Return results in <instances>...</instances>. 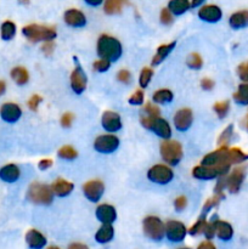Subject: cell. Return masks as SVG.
<instances>
[{
    "label": "cell",
    "instance_id": "cell-57",
    "mask_svg": "<svg viewBox=\"0 0 248 249\" xmlns=\"http://www.w3.org/2000/svg\"><path fill=\"white\" fill-rule=\"evenodd\" d=\"M6 91V84H5L4 80H0V96L5 94Z\"/></svg>",
    "mask_w": 248,
    "mask_h": 249
},
{
    "label": "cell",
    "instance_id": "cell-10",
    "mask_svg": "<svg viewBox=\"0 0 248 249\" xmlns=\"http://www.w3.org/2000/svg\"><path fill=\"white\" fill-rule=\"evenodd\" d=\"M186 226L182 223H180V221L170 220L165 225V236H167V238L170 242H182L185 237H186Z\"/></svg>",
    "mask_w": 248,
    "mask_h": 249
},
{
    "label": "cell",
    "instance_id": "cell-21",
    "mask_svg": "<svg viewBox=\"0 0 248 249\" xmlns=\"http://www.w3.org/2000/svg\"><path fill=\"white\" fill-rule=\"evenodd\" d=\"M26 243L31 249H43L48 243V241L40 231L32 229V230L27 231Z\"/></svg>",
    "mask_w": 248,
    "mask_h": 249
},
{
    "label": "cell",
    "instance_id": "cell-14",
    "mask_svg": "<svg viewBox=\"0 0 248 249\" xmlns=\"http://www.w3.org/2000/svg\"><path fill=\"white\" fill-rule=\"evenodd\" d=\"M22 116V109L14 102H6L0 107V117L6 123H16Z\"/></svg>",
    "mask_w": 248,
    "mask_h": 249
},
{
    "label": "cell",
    "instance_id": "cell-30",
    "mask_svg": "<svg viewBox=\"0 0 248 249\" xmlns=\"http://www.w3.org/2000/svg\"><path fill=\"white\" fill-rule=\"evenodd\" d=\"M247 160L248 155L243 152L241 148H229V162H230L231 164H241V163L246 162Z\"/></svg>",
    "mask_w": 248,
    "mask_h": 249
},
{
    "label": "cell",
    "instance_id": "cell-50",
    "mask_svg": "<svg viewBox=\"0 0 248 249\" xmlns=\"http://www.w3.org/2000/svg\"><path fill=\"white\" fill-rule=\"evenodd\" d=\"M117 78H118L119 82L128 84L130 82V73H129L128 70H121L118 72V74H117Z\"/></svg>",
    "mask_w": 248,
    "mask_h": 249
},
{
    "label": "cell",
    "instance_id": "cell-49",
    "mask_svg": "<svg viewBox=\"0 0 248 249\" xmlns=\"http://www.w3.org/2000/svg\"><path fill=\"white\" fill-rule=\"evenodd\" d=\"M187 204V199L185 196H179L177 198H175L174 201V207L177 212H181L182 209H185Z\"/></svg>",
    "mask_w": 248,
    "mask_h": 249
},
{
    "label": "cell",
    "instance_id": "cell-26",
    "mask_svg": "<svg viewBox=\"0 0 248 249\" xmlns=\"http://www.w3.org/2000/svg\"><path fill=\"white\" fill-rule=\"evenodd\" d=\"M114 236V229L112 225H102L101 228L97 230V232L95 233V240L96 242H99L100 245H105V243H108L113 240Z\"/></svg>",
    "mask_w": 248,
    "mask_h": 249
},
{
    "label": "cell",
    "instance_id": "cell-13",
    "mask_svg": "<svg viewBox=\"0 0 248 249\" xmlns=\"http://www.w3.org/2000/svg\"><path fill=\"white\" fill-rule=\"evenodd\" d=\"M105 191L104 182L100 180H90L83 185V192L90 202H99Z\"/></svg>",
    "mask_w": 248,
    "mask_h": 249
},
{
    "label": "cell",
    "instance_id": "cell-9",
    "mask_svg": "<svg viewBox=\"0 0 248 249\" xmlns=\"http://www.w3.org/2000/svg\"><path fill=\"white\" fill-rule=\"evenodd\" d=\"M147 178L150 181L156 182L159 185H167L174 178V173L168 165L164 164H156L150 168L147 173Z\"/></svg>",
    "mask_w": 248,
    "mask_h": 249
},
{
    "label": "cell",
    "instance_id": "cell-48",
    "mask_svg": "<svg viewBox=\"0 0 248 249\" xmlns=\"http://www.w3.org/2000/svg\"><path fill=\"white\" fill-rule=\"evenodd\" d=\"M41 100L43 99H41V96H39V95H33V96L29 99L28 107L32 109V111H36L39 107V104L41 102Z\"/></svg>",
    "mask_w": 248,
    "mask_h": 249
},
{
    "label": "cell",
    "instance_id": "cell-29",
    "mask_svg": "<svg viewBox=\"0 0 248 249\" xmlns=\"http://www.w3.org/2000/svg\"><path fill=\"white\" fill-rule=\"evenodd\" d=\"M11 78L14 82L18 85H24L29 80V73L24 67H15L11 71Z\"/></svg>",
    "mask_w": 248,
    "mask_h": 249
},
{
    "label": "cell",
    "instance_id": "cell-11",
    "mask_svg": "<svg viewBox=\"0 0 248 249\" xmlns=\"http://www.w3.org/2000/svg\"><path fill=\"white\" fill-rule=\"evenodd\" d=\"M119 139L114 135H100L95 139L94 148L100 153H112L118 148Z\"/></svg>",
    "mask_w": 248,
    "mask_h": 249
},
{
    "label": "cell",
    "instance_id": "cell-7",
    "mask_svg": "<svg viewBox=\"0 0 248 249\" xmlns=\"http://www.w3.org/2000/svg\"><path fill=\"white\" fill-rule=\"evenodd\" d=\"M231 165H220V167H204V165H197L192 170L194 178L199 180H212L218 177H225L230 170Z\"/></svg>",
    "mask_w": 248,
    "mask_h": 249
},
{
    "label": "cell",
    "instance_id": "cell-51",
    "mask_svg": "<svg viewBox=\"0 0 248 249\" xmlns=\"http://www.w3.org/2000/svg\"><path fill=\"white\" fill-rule=\"evenodd\" d=\"M73 114L72 113H65L62 117H61V124H62V126H65V128H68V126H71V124H72L73 122Z\"/></svg>",
    "mask_w": 248,
    "mask_h": 249
},
{
    "label": "cell",
    "instance_id": "cell-34",
    "mask_svg": "<svg viewBox=\"0 0 248 249\" xmlns=\"http://www.w3.org/2000/svg\"><path fill=\"white\" fill-rule=\"evenodd\" d=\"M207 225V220H206V214H202L201 216H199L198 220L196 221V223L194 224V225L190 228L189 230V233L191 236H197L199 235V233H202L204 231V228H206Z\"/></svg>",
    "mask_w": 248,
    "mask_h": 249
},
{
    "label": "cell",
    "instance_id": "cell-52",
    "mask_svg": "<svg viewBox=\"0 0 248 249\" xmlns=\"http://www.w3.org/2000/svg\"><path fill=\"white\" fill-rule=\"evenodd\" d=\"M201 87L204 90H212L214 88V82L212 79H209V78H204L201 82Z\"/></svg>",
    "mask_w": 248,
    "mask_h": 249
},
{
    "label": "cell",
    "instance_id": "cell-35",
    "mask_svg": "<svg viewBox=\"0 0 248 249\" xmlns=\"http://www.w3.org/2000/svg\"><path fill=\"white\" fill-rule=\"evenodd\" d=\"M122 5H123V2L118 1V0H108V1L105 2L104 10L108 15L119 14L122 10Z\"/></svg>",
    "mask_w": 248,
    "mask_h": 249
},
{
    "label": "cell",
    "instance_id": "cell-27",
    "mask_svg": "<svg viewBox=\"0 0 248 249\" xmlns=\"http://www.w3.org/2000/svg\"><path fill=\"white\" fill-rule=\"evenodd\" d=\"M175 44L177 43H175V41H173V43L163 44V45L158 46L157 53H156V55L153 56V58H152V66L159 65L163 60H165V58H167V56L169 55V53L173 51V49L175 48Z\"/></svg>",
    "mask_w": 248,
    "mask_h": 249
},
{
    "label": "cell",
    "instance_id": "cell-31",
    "mask_svg": "<svg viewBox=\"0 0 248 249\" xmlns=\"http://www.w3.org/2000/svg\"><path fill=\"white\" fill-rule=\"evenodd\" d=\"M16 34V24L11 21H5L0 27V36L2 40H11Z\"/></svg>",
    "mask_w": 248,
    "mask_h": 249
},
{
    "label": "cell",
    "instance_id": "cell-45",
    "mask_svg": "<svg viewBox=\"0 0 248 249\" xmlns=\"http://www.w3.org/2000/svg\"><path fill=\"white\" fill-rule=\"evenodd\" d=\"M142 102H143L142 90H136V91L129 97V104L130 105H142Z\"/></svg>",
    "mask_w": 248,
    "mask_h": 249
},
{
    "label": "cell",
    "instance_id": "cell-32",
    "mask_svg": "<svg viewBox=\"0 0 248 249\" xmlns=\"http://www.w3.org/2000/svg\"><path fill=\"white\" fill-rule=\"evenodd\" d=\"M152 99L157 104L164 105L172 102L173 99H174V95H173V92L169 89H159L153 94Z\"/></svg>",
    "mask_w": 248,
    "mask_h": 249
},
{
    "label": "cell",
    "instance_id": "cell-24",
    "mask_svg": "<svg viewBox=\"0 0 248 249\" xmlns=\"http://www.w3.org/2000/svg\"><path fill=\"white\" fill-rule=\"evenodd\" d=\"M215 224V235L221 241H230L233 236V229L228 221L214 220Z\"/></svg>",
    "mask_w": 248,
    "mask_h": 249
},
{
    "label": "cell",
    "instance_id": "cell-17",
    "mask_svg": "<svg viewBox=\"0 0 248 249\" xmlns=\"http://www.w3.org/2000/svg\"><path fill=\"white\" fill-rule=\"evenodd\" d=\"M192 121H194V114L190 108L179 109L174 116V125L180 131L187 130L191 126Z\"/></svg>",
    "mask_w": 248,
    "mask_h": 249
},
{
    "label": "cell",
    "instance_id": "cell-33",
    "mask_svg": "<svg viewBox=\"0 0 248 249\" xmlns=\"http://www.w3.org/2000/svg\"><path fill=\"white\" fill-rule=\"evenodd\" d=\"M233 100L240 105H248V83H242L233 94Z\"/></svg>",
    "mask_w": 248,
    "mask_h": 249
},
{
    "label": "cell",
    "instance_id": "cell-18",
    "mask_svg": "<svg viewBox=\"0 0 248 249\" xmlns=\"http://www.w3.org/2000/svg\"><path fill=\"white\" fill-rule=\"evenodd\" d=\"M96 218L102 225H112L117 219V211L111 204H100L96 208Z\"/></svg>",
    "mask_w": 248,
    "mask_h": 249
},
{
    "label": "cell",
    "instance_id": "cell-1",
    "mask_svg": "<svg viewBox=\"0 0 248 249\" xmlns=\"http://www.w3.org/2000/svg\"><path fill=\"white\" fill-rule=\"evenodd\" d=\"M122 44L113 36L102 34L97 40V53L104 60L114 62L122 56Z\"/></svg>",
    "mask_w": 248,
    "mask_h": 249
},
{
    "label": "cell",
    "instance_id": "cell-23",
    "mask_svg": "<svg viewBox=\"0 0 248 249\" xmlns=\"http://www.w3.org/2000/svg\"><path fill=\"white\" fill-rule=\"evenodd\" d=\"M19 175H21V172L16 164H6L0 169V179L4 182H9V184L16 182L19 179Z\"/></svg>",
    "mask_w": 248,
    "mask_h": 249
},
{
    "label": "cell",
    "instance_id": "cell-40",
    "mask_svg": "<svg viewBox=\"0 0 248 249\" xmlns=\"http://www.w3.org/2000/svg\"><path fill=\"white\" fill-rule=\"evenodd\" d=\"M186 65L189 66L190 68H192V70H199V68L203 66V60H202V57L198 53H194L187 57Z\"/></svg>",
    "mask_w": 248,
    "mask_h": 249
},
{
    "label": "cell",
    "instance_id": "cell-16",
    "mask_svg": "<svg viewBox=\"0 0 248 249\" xmlns=\"http://www.w3.org/2000/svg\"><path fill=\"white\" fill-rule=\"evenodd\" d=\"M101 123L105 130L109 131V133H116V131L121 130L122 128L121 116H119L117 112L113 111L104 112L101 118Z\"/></svg>",
    "mask_w": 248,
    "mask_h": 249
},
{
    "label": "cell",
    "instance_id": "cell-56",
    "mask_svg": "<svg viewBox=\"0 0 248 249\" xmlns=\"http://www.w3.org/2000/svg\"><path fill=\"white\" fill-rule=\"evenodd\" d=\"M68 249H89V247L85 245H83V243H72V245H70V247H68Z\"/></svg>",
    "mask_w": 248,
    "mask_h": 249
},
{
    "label": "cell",
    "instance_id": "cell-28",
    "mask_svg": "<svg viewBox=\"0 0 248 249\" xmlns=\"http://www.w3.org/2000/svg\"><path fill=\"white\" fill-rule=\"evenodd\" d=\"M190 2L187 0H172L168 2V10L174 15H182L190 9Z\"/></svg>",
    "mask_w": 248,
    "mask_h": 249
},
{
    "label": "cell",
    "instance_id": "cell-22",
    "mask_svg": "<svg viewBox=\"0 0 248 249\" xmlns=\"http://www.w3.org/2000/svg\"><path fill=\"white\" fill-rule=\"evenodd\" d=\"M73 189H74V186H73L72 182L65 179H57L51 184V191L55 196L58 197L68 196L73 191Z\"/></svg>",
    "mask_w": 248,
    "mask_h": 249
},
{
    "label": "cell",
    "instance_id": "cell-8",
    "mask_svg": "<svg viewBox=\"0 0 248 249\" xmlns=\"http://www.w3.org/2000/svg\"><path fill=\"white\" fill-rule=\"evenodd\" d=\"M201 165L204 167H220V165H231L229 162V148L228 146L219 147L218 150L208 153L202 160Z\"/></svg>",
    "mask_w": 248,
    "mask_h": 249
},
{
    "label": "cell",
    "instance_id": "cell-54",
    "mask_svg": "<svg viewBox=\"0 0 248 249\" xmlns=\"http://www.w3.org/2000/svg\"><path fill=\"white\" fill-rule=\"evenodd\" d=\"M53 48H55V44H53V41H48V43H44L43 45V51L46 53V55H50L51 53L53 51Z\"/></svg>",
    "mask_w": 248,
    "mask_h": 249
},
{
    "label": "cell",
    "instance_id": "cell-4",
    "mask_svg": "<svg viewBox=\"0 0 248 249\" xmlns=\"http://www.w3.org/2000/svg\"><path fill=\"white\" fill-rule=\"evenodd\" d=\"M160 156L163 160L170 165H177L181 160L182 155V146L181 143L175 140H167L160 143Z\"/></svg>",
    "mask_w": 248,
    "mask_h": 249
},
{
    "label": "cell",
    "instance_id": "cell-39",
    "mask_svg": "<svg viewBox=\"0 0 248 249\" xmlns=\"http://www.w3.org/2000/svg\"><path fill=\"white\" fill-rule=\"evenodd\" d=\"M214 112L218 114L219 118H225L226 114H228L229 109H230V102L229 101H220L214 104L213 106Z\"/></svg>",
    "mask_w": 248,
    "mask_h": 249
},
{
    "label": "cell",
    "instance_id": "cell-36",
    "mask_svg": "<svg viewBox=\"0 0 248 249\" xmlns=\"http://www.w3.org/2000/svg\"><path fill=\"white\" fill-rule=\"evenodd\" d=\"M58 157L62 158V160H72L74 158H77L78 152L72 147V146H62V147L58 150L57 152Z\"/></svg>",
    "mask_w": 248,
    "mask_h": 249
},
{
    "label": "cell",
    "instance_id": "cell-44",
    "mask_svg": "<svg viewBox=\"0 0 248 249\" xmlns=\"http://www.w3.org/2000/svg\"><path fill=\"white\" fill-rule=\"evenodd\" d=\"M145 112H146V116L151 117V118H158V117H160L159 108H158L157 106H153V105L151 104H146Z\"/></svg>",
    "mask_w": 248,
    "mask_h": 249
},
{
    "label": "cell",
    "instance_id": "cell-46",
    "mask_svg": "<svg viewBox=\"0 0 248 249\" xmlns=\"http://www.w3.org/2000/svg\"><path fill=\"white\" fill-rule=\"evenodd\" d=\"M203 233L207 240H212L215 236V224H214V220L211 221V223H207Z\"/></svg>",
    "mask_w": 248,
    "mask_h": 249
},
{
    "label": "cell",
    "instance_id": "cell-42",
    "mask_svg": "<svg viewBox=\"0 0 248 249\" xmlns=\"http://www.w3.org/2000/svg\"><path fill=\"white\" fill-rule=\"evenodd\" d=\"M237 74L243 83H248V61L238 65Z\"/></svg>",
    "mask_w": 248,
    "mask_h": 249
},
{
    "label": "cell",
    "instance_id": "cell-38",
    "mask_svg": "<svg viewBox=\"0 0 248 249\" xmlns=\"http://www.w3.org/2000/svg\"><path fill=\"white\" fill-rule=\"evenodd\" d=\"M153 75V70L150 67H145L140 73V78H139V83H140V87L142 89H145L151 82V78Z\"/></svg>",
    "mask_w": 248,
    "mask_h": 249
},
{
    "label": "cell",
    "instance_id": "cell-55",
    "mask_svg": "<svg viewBox=\"0 0 248 249\" xmlns=\"http://www.w3.org/2000/svg\"><path fill=\"white\" fill-rule=\"evenodd\" d=\"M197 249H216V247L211 242V241H203L202 243H199Z\"/></svg>",
    "mask_w": 248,
    "mask_h": 249
},
{
    "label": "cell",
    "instance_id": "cell-53",
    "mask_svg": "<svg viewBox=\"0 0 248 249\" xmlns=\"http://www.w3.org/2000/svg\"><path fill=\"white\" fill-rule=\"evenodd\" d=\"M51 165H53V160H49V158H48V160H41L40 162H39L38 168L40 170H46V169H49Z\"/></svg>",
    "mask_w": 248,
    "mask_h": 249
},
{
    "label": "cell",
    "instance_id": "cell-43",
    "mask_svg": "<svg viewBox=\"0 0 248 249\" xmlns=\"http://www.w3.org/2000/svg\"><path fill=\"white\" fill-rule=\"evenodd\" d=\"M109 66H111V62L107 60H104V58L95 61V62L92 63V68H94L95 71H97V72H106V71H108Z\"/></svg>",
    "mask_w": 248,
    "mask_h": 249
},
{
    "label": "cell",
    "instance_id": "cell-60",
    "mask_svg": "<svg viewBox=\"0 0 248 249\" xmlns=\"http://www.w3.org/2000/svg\"><path fill=\"white\" fill-rule=\"evenodd\" d=\"M177 249H191V248H189V247H182V248H177Z\"/></svg>",
    "mask_w": 248,
    "mask_h": 249
},
{
    "label": "cell",
    "instance_id": "cell-37",
    "mask_svg": "<svg viewBox=\"0 0 248 249\" xmlns=\"http://www.w3.org/2000/svg\"><path fill=\"white\" fill-rule=\"evenodd\" d=\"M223 198H224V194H214V196L211 197V198H209L208 201L204 203L203 212H202V214H206L207 215V213H208L212 208H214V207L218 206Z\"/></svg>",
    "mask_w": 248,
    "mask_h": 249
},
{
    "label": "cell",
    "instance_id": "cell-3",
    "mask_svg": "<svg viewBox=\"0 0 248 249\" xmlns=\"http://www.w3.org/2000/svg\"><path fill=\"white\" fill-rule=\"evenodd\" d=\"M27 198L35 204H51L53 199V194L51 191V187L40 184V182H33L28 187Z\"/></svg>",
    "mask_w": 248,
    "mask_h": 249
},
{
    "label": "cell",
    "instance_id": "cell-6",
    "mask_svg": "<svg viewBox=\"0 0 248 249\" xmlns=\"http://www.w3.org/2000/svg\"><path fill=\"white\" fill-rule=\"evenodd\" d=\"M143 233L153 241H160L165 235V226L157 216H147L142 223Z\"/></svg>",
    "mask_w": 248,
    "mask_h": 249
},
{
    "label": "cell",
    "instance_id": "cell-2",
    "mask_svg": "<svg viewBox=\"0 0 248 249\" xmlns=\"http://www.w3.org/2000/svg\"><path fill=\"white\" fill-rule=\"evenodd\" d=\"M22 34L32 43L38 41H53L57 36L55 29L53 27L43 26V24H28L22 28Z\"/></svg>",
    "mask_w": 248,
    "mask_h": 249
},
{
    "label": "cell",
    "instance_id": "cell-41",
    "mask_svg": "<svg viewBox=\"0 0 248 249\" xmlns=\"http://www.w3.org/2000/svg\"><path fill=\"white\" fill-rule=\"evenodd\" d=\"M232 131H233V125L232 124H230V125H228V128H226L225 130L220 134V136H219V140H218V143L220 147H223V146H228L229 140H230L231 135H232Z\"/></svg>",
    "mask_w": 248,
    "mask_h": 249
},
{
    "label": "cell",
    "instance_id": "cell-19",
    "mask_svg": "<svg viewBox=\"0 0 248 249\" xmlns=\"http://www.w3.org/2000/svg\"><path fill=\"white\" fill-rule=\"evenodd\" d=\"M198 17L206 22H218L223 17V12H221L220 7L216 5H204L198 10Z\"/></svg>",
    "mask_w": 248,
    "mask_h": 249
},
{
    "label": "cell",
    "instance_id": "cell-12",
    "mask_svg": "<svg viewBox=\"0 0 248 249\" xmlns=\"http://www.w3.org/2000/svg\"><path fill=\"white\" fill-rule=\"evenodd\" d=\"M246 170H247L246 165H240V167H236L229 174V177L225 178L226 187H228V190L231 194H237L240 191L241 185H242L246 177Z\"/></svg>",
    "mask_w": 248,
    "mask_h": 249
},
{
    "label": "cell",
    "instance_id": "cell-25",
    "mask_svg": "<svg viewBox=\"0 0 248 249\" xmlns=\"http://www.w3.org/2000/svg\"><path fill=\"white\" fill-rule=\"evenodd\" d=\"M229 23L233 29L245 28L248 26V10H242L232 14L229 19Z\"/></svg>",
    "mask_w": 248,
    "mask_h": 249
},
{
    "label": "cell",
    "instance_id": "cell-5",
    "mask_svg": "<svg viewBox=\"0 0 248 249\" xmlns=\"http://www.w3.org/2000/svg\"><path fill=\"white\" fill-rule=\"evenodd\" d=\"M140 122L146 129L152 130L159 138L169 140L170 135H172V129H170L169 123L165 119L160 118V117H158V118H151V117L142 116L140 118Z\"/></svg>",
    "mask_w": 248,
    "mask_h": 249
},
{
    "label": "cell",
    "instance_id": "cell-47",
    "mask_svg": "<svg viewBox=\"0 0 248 249\" xmlns=\"http://www.w3.org/2000/svg\"><path fill=\"white\" fill-rule=\"evenodd\" d=\"M160 22L163 24H170L173 22V15L168 9H162L160 11Z\"/></svg>",
    "mask_w": 248,
    "mask_h": 249
},
{
    "label": "cell",
    "instance_id": "cell-59",
    "mask_svg": "<svg viewBox=\"0 0 248 249\" xmlns=\"http://www.w3.org/2000/svg\"><path fill=\"white\" fill-rule=\"evenodd\" d=\"M46 249H61V248H58V247H55V246H50V247H48Z\"/></svg>",
    "mask_w": 248,
    "mask_h": 249
},
{
    "label": "cell",
    "instance_id": "cell-20",
    "mask_svg": "<svg viewBox=\"0 0 248 249\" xmlns=\"http://www.w3.org/2000/svg\"><path fill=\"white\" fill-rule=\"evenodd\" d=\"M65 22L71 27H75V28H80L87 24V17L83 14L80 10L77 9H70L65 12L63 15Z\"/></svg>",
    "mask_w": 248,
    "mask_h": 249
},
{
    "label": "cell",
    "instance_id": "cell-58",
    "mask_svg": "<svg viewBox=\"0 0 248 249\" xmlns=\"http://www.w3.org/2000/svg\"><path fill=\"white\" fill-rule=\"evenodd\" d=\"M245 128L248 130V112H247V116H246L245 118Z\"/></svg>",
    "mask_w": 248,
    "mask_h": 249
},
{
    "label": "cell",
    "instance_id": "cell-15",
    "mask_svg": "<svg viewBox=\"0 0 248 249\" xmlns=\"http://www.w3.org/2000/svg\"><path fill=\"white\" fill-rule=\"evenodd\" d=\"M87 74L84 73L83 68L80 67V65H77L74 70H73L72 74H71V87H72V90L75 94H82L87 89Z\"/></svg>",
    "mask_w": 248,
    "mask_h": 249
}]
</instances>
